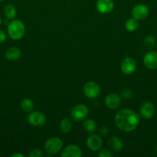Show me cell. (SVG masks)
Returning a JSON list of instances; mask_svg holds the SVG:
<instances>
[{
  "mask_svg": "<svg viewBox=\"0 0 157 157\" xmlns=\"http://www.w3.org/2000/svg\"><path fill=\"white\" fill-rule=\"evenodd\" d=\"M95 8L102 14L110 13L114 9V2L112 0H98L95 3Z\"/></svg>",
  "mask_w": 157,
  "mask_h": 157,
  "instance_id": "9c48e42d",
  "label": "cell"
},
{
  "mask_svg": "<svg viewBox=\"0 0 157 157\" xmlns=\"http://www.w3.org/2000/svg\"><path fill=\"white\" fill-rule=\"evenodd\" d=\"M4 14L8 19H13L16 15V9L12 5H7L4 8Z\"/></svg>",
  "mask_w": 157,
  "mask_h": 157,
  "instance_id": "d6986e66",
  "label": "cell"
},
{
  "mask_svg": "<svg viewBox=\"0 0 157 157\" xmlns=\"http://www.w3.org/2000/svg\"><path fill=\"white\" fill-rule=\"evenodd\" d=\"M43 156L42 152L38 149H35L31 151V153L29 154V156L30 157H41Z\"/></svg>",
  "mask_w": 157,
  "mask_h": 157,
  "instance_id": "d4e9b609",
  "label": "cell"
},
{
  "mask_svg": "<svg viewBox=\"0 0 157 157\" xmlns=\"http://www.w3.org/2000/svg\"><path fill=\"white\" fill-rule=\"evenodd\" d=\"M143 42H144V45L147 48H152L155 44V38L152 35H147L144 38Z\"/></svg>",
  "mask_w": 157,
  "mask_h": 157,
  "instance_id": "7402d4cb",
  "label": "cell"
},
{
  "mask_svg": "<svg viewBox=\"0 0 157 157\" xmlns=\"http://www.w3.org/2000/svg\"><path fill=\"white\" fill-rule=\"evenodd\" d=\"M2 1H4V0H0V2H2Z\"/></svg>",
  "mask_w": 157,
  "mask_h": 157,
  "instance_id": "4dcf8cb0",
  "label": "cell"
},
{
  "mask_svg": "<svg viewBox=\"0 0 157 157\" xmlns=\"http://www.w3.org/2000/svg\"><path fill=\"white\" fill-rule=\"evenodd\" d=\"M109 147L115 152H119L123 148V143L122 140L118 136H113L108 140Z\"/></svg>",
  "mask_w": 157,
  "mask_h": 157,
  "instance_id": "9a60e30c",
  "label": "cell"
},
{
  "mask_svg": "<svg viewBox=\"0 0 157 157\" xmlns=\"http://www.w3.org/2000/svg\"><path fill=\"white\" fill-rule=\"evenodd\" d=\"M25 156L21 153H15V154L12 155V157H24Z\"/></svg>",
  "mask_w": 157,
  "mask_h": 157,
  "instance_id": "83f0119b",
  "label": "cell"
},
{
  "mask_svg": "<svg viewBox=\"0 0 157 157\" xmlns=\"http://www.w3.org/2000/svg\"><path fill=\"white\" fill-rule=\"evenodd\" d=\"M156 48H157V44H156Z\"/></svg>",
  "mask_w": 157,
  "mask_h": 157,
  "instance_id": "1f68e13d",
  "label": "cell"
},
{
  "mask_svg": "<svg viewBox=\"0 0 157 157\" xmlns=\"http://www.w3.org/2000/svg\"><path fill=\"white\" fill-rule=\"evenodd\" d=\"M136 69V62L135 59L128 57L124 58L121 63V71L125 75H132L135 71Z\"/></svg>",
  "mask_w": 157,
  "mask_h": 157,
  "instance_id": "52a82bcc",
  "label": "cell"
},
{
  "mask_svg": "<svg viewBox=\"0 0 157 157\" xmlns=\"http://www.w3.org/2000/svg\"><path fill=\"white\" fill-rule=\"evenodd\" d=\"M1 21H2V20H1V18H0V25H1Z\"/></svg>",
  "mask_w": 157,
  "mask_h": 157,
  "instance_id": "f546056e",
  "label": "cell"
},
{
  "mask_svg": "<svg viewBox=\"0 0 157 157\" xmlns=\"http://www.w3.org/2000/svg\"><path fill=\"white\" fill-rule=\"evenodd\" d=\"M149 11L147 6L143 4H139L132 9V18L136 20H144L149 15Z\"/></svg>",
  "mask_w": 157,
  "mask_h": 157,
  "instance_id": "ba28073f",
  "label": "cell"
},
{
  "mask_svg": "<svg viewBox=\"0 0 157 157\" xmlns=\"http://www.w3.org/2000/svg\"><path fill=\"white\" fill-rule=\"evenodd\" d=\"M121 96L124 99H130L132 96V91L129 88L123 89V91L121 92Z\"/></svg>",
  "mask_w": 157,
  "mask_h": 157,
  "instance_id": "603a6c76",
  "label": "cell"
},
{
  "mask_svg": "<svg viewBox=\"0 0 157 157\" xmlns=\"http://www.w3.org/2000/svg\"><path fill=\"white\" fill-rule=\"evenodd\" d=\"M144 65L150 70L157 69V52L151 51L147 52L143 58Z\"/></svg>",
  "mask_w": 157,
  "mask_h": 157,
  "instance_id": "8fae6325",
  "label": "cell"
},
{
  "mask_svg": "<svg viewBox=\"0 0 157 157\" xmlns=\"http://www.w3.org/2000/svg\"><path fill=\"white\" fill-rule=\"evenodd\" d=\"M59 128L61 131L64 133H68L72 130V123L67 118H65L60 122Z\"/></svg>",
  "mask_w": 157,
  "mask_h": 157,
  "instance_id": "ffe728a7",
  "label": "cell"
},
{
  "mask_svg": "<svg viewBox=\"0 0 157 157\" xmlns=\"http://www.w3.org/2000/svg\"><path fill=\"white\" fill-rule=\"evenodd\" d=\"M6 40V35L3 31L0 30V43L4 42Z\"/></svg>",
  "mask_w": 157,
  "mask_h": 157,
  "instance_id": "484cf974",
  "label": "cell"
},
{
  "mask_svg": "<svg viewBox=\"0 0 157 157\" xmlns=\"http://www.w3.org/2000/svg\"><path fill=\"white\" fill-rule=\"evenodd\" d=\"M125 26H126V30L129 31V32H135L139 27V22L138 20H136L134 18H129L127 21H126V24H125Z\"/></svg>",
  "mask_w": 157,
  "mask_h": 157,
  "instance_id": "ac0fdd59",
  "label": "cell"
},
{
  "mask_svg": "<svg viewBox=\"0 0 157 157\" xmlns=\"http://www.w3.org/2000/svg\"><path fill=\"white\" fill-rule=\"evenodd\" d=\"M83 155L81 149L75 145H69L64 149L61 156L62 157H81Z\"/></svg>",
  "mask_w": 157,
  "mask_h": 157,
  "instance_id": "5bb4252c",
  "label": "cell"
},
{
  "mask_svg": "<svg viewBox=\"0 0 157 157\" xmlns=\"http://www.w3.org/2000/svg\"><path fill=\"white\" fill-rule=\"evenodd\" d=\"M63 143L59 138L52 137L48 140L44 144V149L46 153L50 155L56 154L61 150Z\"/></svg>",
  "mask_w": 157,
  "mask_h": 157,
  "instance_id": "3957f363",
  "label": "cell"
},
{
  "mask_svg": "<svg viewBox=\"0 0 157 157\" xmlns=\"http://www.w3.org/2000/svg\"><path fill=\"white\" fill-rule=\"evenodd\" d=\"M35 104L29 98H25L21 101V107L25 112H31L34 109Z\"/></svg>",
  "mask_w": 157,
  "mask_h": 157,
  "instance_id": "e0dca14e",
  "label": "cell"
},
{
  "mask_svg": "<svg viewBox=\"0 0 157 157\" xmlns=\"http://www.w3.org/2000/svg\"><path fill=\"white\" fill-rule=\"evenodd\" d=\"M155 153H156V154H157V147H155Z\"/></svg>",
  "mask_w": 157,
  "mask_h": 157,
  "instance_id": "f1b7e54d",
  "label": "cell"
},
{
  "mask_svg": "<svg viewBox=\"0 0 157 157\" xmlns=\"http://www.w3.org/2000/svg\"><path fill=\"white\" fill-rule=\"evenodd\" d=\"M83 127L87 132L92 133L96 130V123L92 119L86 120L83 122Z\"/></svg>",
  "mask_w": 157,
  "mask_h": 157,
  "instance_id": "44dd1931",
  "label": "cell"
},
{
  "mask_svg": "<svg viewBox=\"0 0 157 157\" xmlns=\"http://www.w3.org/2000/svg\"><path fill=\"white\" fill-rule=\"evenodd\" d=\"M46 117L39 111H33L28 117V122L33 127H42L46 124Z\"/></svg>",
  "mask_w": 157,
  "mask_h": 157,
  "instance_id": "8992f818",
  "label": "cell"
},
{
  "mask_svg": "<svg viewBox=\"0 0 157 157\" xmlns=\"http://www.w3.org/2000/svg\"><path fill=\"white\" fill-rule=\"evenodd\" d=\"M5 55L9 61H16L21 56V51L16 47H11L6 51Z\"/></svg>",
  "mask_w": 157,
  "mask_h": 157,
  "instance_id": "2e32d148",
  "label": "cell"
},
{
  "mask_svg": "<svg viewBox=\"0 0 157 157\" xmlns=\"http://www.w3.org/2000/svg\"><path fill=\"white\" fill-rule=\"evenodd\" d=\"M155 106L149 101L143 103L140 107V115L144 119H151L155 114Z\"/></svg>",
  "mask_w": 157,
  "mask_h": 157,
  "instance_id": "30bf717a",
  "label": "cell"
},
{
  "mask_svg": "<svg viewBox=\"0 0 157 157\" xmlns=\"http://www.w3.org/2000/svg\"><path fill=\"white\" fill-rule=\"evenodd\" d=\"M83 92L87 98L91 99L96 98L100 94V87L95 81H89L85 84L83 87Z\"/></svg>",
  "mask_w": 157,
  "mask_h": 157,
  "instance_id": "5b68a950",
  "label": "cell"
},
{
  "mask_svg": "<svg viewBox=\"0 0 157 157\" xmlns=\"http://www.w3.org/2000/svg\"><path fill=\"white\" fill-rule=\"evenodd\" d=\"M102 144H103L102 138L97 134L90 135L86 140V145L88 148L92 151H96L99 150L102 147Z\"/></svg>",
  "mask_w": 157,
  "mask_h": 157,
  "instance_id": "7c38bea8",
  "label": "cell"
},
{
  "mask_svg": "<svg viewBox=\"0 0 157 157\" xmlns=\"http://www.w3.org/2000/svg\"><path fill=\"white\" fill-rule=\"evenodd\" d=\"M105 104L111 110L117 109L121 104V98L116 94H109L105 99Z\"/></svg>",
  "mask_w": 157,
  "mask_h": 157,
  "instance_id": "4fadbf2b",
  "label": "cell"
},
{
  "mask_svg": "<svg viewBox=\"0 0 157 157\" xmlns=\"http://www.w3.org/2000/svg\"><path fill=\"white\" fill-rule=\"evenodd\" d=\"M25 25L20 20H13L8 25V33L13 40H19L25 34Z\"/></svg>",
  "mask_w": 157,
  "mask_h": 157,
  "instance_id": "7a4b0ae2",
  "label": "cell"
},
{
  "mask_svg": "<svg viewBox=\"0 0 157 157\" xmlns=\"http://www.w3.org/2000/svg\"><path fill=\"white\" fill-rule=\"evenodd\" d=\"M89 109L84 104H78L72 108L71 111V117L75 122H80L85 120L88 116Z\"/></svg>",
  "mask_w": 157,
  "mask_h": 157,
  "instance_id": "277c9868",
  "label": "cell"
},
{
  "mask_svg": "<svg viewBox=\"0 0 157 157\" xmlns=\"http://www.w3.org/2000/svg\"><path fill=\"white\" fill-rule=\"evenodd\" d=\"M99 133L101 135H106L108 133V128L107 127L104 126V127H102L99 130Z\"/></svg>",
  "mask_w": 157,
  "mask_h": 157,
  "instance_id": "4316f807",
  "label": "cell"
},
{
  "mask_svg": "<svg viewBox=\"0 0 157 157\" xmlns=\"http://www.w3.org/2000/svg\"><path fill=\"white\" fill-rule=\"evenodd\" d=\"M98 156L99 157H112L113 155L110 150L106 148H103L100 150Z\"/></svg>",
  "mask_w": 157,
  "mask_h": 157,
  "instance_id": "cb8c5ba5",
  "label": "cell"
},
{
  "mask_svg": "<svg viewBox=\"0 0 157 157\" xmlns=\"http://www.w3.org/2000/svg\"><path fill=\"white\" fill-rule=\"evenodd\" d=\"M115 124L122 131H133L139 124V116L130 109H122L115 115Z\"/></svg>",
  "mask_w": 157,
  "mask_h": 157,
  "instance_id": "6da1fadb",
  "label": "cell"
}]
</instances>
